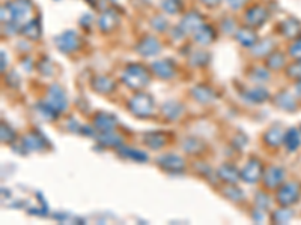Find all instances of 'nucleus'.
I'll use <instances>...</instances> for the list:
<instances>
[{
	"label": "nucleus",
	"mask_w": 301,
	"mask_h": 225,
	"mask_svg": "<svg viewBox=\"0 0 301 225\" xmlns=\"http://www.w3.org/2000/svg\"><path fill=\"white\" fill-rule=\"evenodd\" d=\"M32 3L29 0H12L2 8V21L8 26L18 27L30 14Z\"/></svg>",
	"instance_id": "f257e3e1"
},
{
	"label": "nucleus",
	"mask_w": 301,
	"mask_h": 225,
	"mask_svg": "<svg viewBox=\"0 0 301 225\" xmlns=\"http://www.w3.org/2000/svg\"><path fill=\"white\" fill-rule=\"evenodd\" d=\"M150 72L139 63L128 65L122 72V83L130 87L131 90H142L149 85Z\"/></svg>",
	"instance_id": "f03ea898"
},
{
	"label": "nucleus",
	"mask_w": 301,
	"mask_h": 225,
	"mask_svg": "<svg viewBox=\"0 0 301 225\" xmlns=\"http://www.w3.org/2000/svg\"><path fill=\"white\" fill-rule=\"evenodd\" d=\"M154 98L150 96L149 93L145 92H137L130 101H128V110L133 112L136 117L145 119L149 117L150 114L154 112Z\"/></svg>",
	"instance_id": "7ed1b4c3"
},
{
	"label": "nucleus",
	"mask_w": 301,
	"mask_h": 225,
	"mask_svg": "<svg viewBox=\"0 0 301 225\" xmlns=\"http://www.w3.org/2000/svg\"><path fill=\"white\" fill-rule=\"evenodd\" d=\"M301 195V189L300 186L294 182H289V183H285V185H280L279 186V191H277V203L283 207H288L294 203L298 201V198Z\"/></svg>",
	"instance_id": "20e7f679"
},
{
	"label": "nucleus",
	"mask_w": 301,
	"mask_h": 225,
	"mask_svg": "<svg viewBox=\"0 0 301 225\" xmlns=\"http://www.w3.org/2000/svg\"><path fill=\"white\" fill-rule=\"evenodd\" d=\"M55 44L62 53H74L80 47V38L74 30H66L55 38Z\"/></svg>",
	"instance_id": "39448f33"
},
{
	"label": "nucleus",
	"mask_w": 301,
	"mask_h": 225,
	"mask_svg": "<svg viewBox=\"0 0 301 225\" xmlns=\"http://www.w3.org/2000/svg\"><path fill=\"white\" fill-rule=\"evenodd\" d=\"M47 104L53 107L58 112H62L68 107V98L65 90L59 85H52L47 90Z\"/></svg>",
	"instance_id": "423d86ee"
},
{
	"label": "nucleus",
	"mask_w": 301,
	"mask_h": 225,
	"mask_svg": "<svg viewBox=\"0 0 301 225\" xmlns=\"http://www.w3.org/2000/svg\"><path fill=\"white\" fill-rule=\"evenodd\" d=\"M241 179L247 183H256L264 176V167L262 162L256 158H250L244 168L240 171Z\"/></svg>",
	"instance_id": "0eeeda50"
},
{
	"label": "nucleus",
	"mask_w": 301,
	"mask_h": 225,
	"mask_svg": "<svg viewBox=\"0 0 301 225\" xmlns=\"http://www.w3.org/2000/svg\"><path fill=\"white\" fill-rule=\"evenodd\" d=\"M157 162H158L160 168H163L167 173H172V174L182 173L185 170V161L181 156L173 155V153H167V155L160 156Z\"/></svg>",
	"instance_id": "6e6552de"
},
{
	"label": "nucleus",
	"mask_w": 301,
	"mask_h": 225,
	"mask_svg": "<svg viewBox=\"0 0 301 225\" xmlns=\"http://www.w3.org/2000/svg\"><path fill=\"white\" fill-rule=\"evenodd\" d=\"M136 51L142 57H152L157 56L161 51V45L160 41L155 36H145L143 39H140V42L136 47Z\"/></svg>",
	"instance_id": "1a4fd4ad"
},
{
	"label": "nucleus",
	"mask_w": 301,
	"mask_h": 225,
	"mask_svg": "<svg viewBox=\"0 0 301 225\" xmlns=\"http://www.w3.org/2000/svg\"><path fill=\"white\" fill-rule=\"evenodd\" d=\"M150 71L163 80H169L175 75V63L169 59H161L152 63Z\"/></svg>",
	"instance_id": "9d476101"
},
{
	"label": "nucleus",
	"mask_w": 301,
	"mask_h": 225,
	"mask_svg": "<svg viewBox=\"0 0 301 225\" xmlns=\"http://www.w3.org/2000/svg\"><path fill=\"white\" fill-rule=\"evenodd\" d=\"M118 125V119L113 114L109 112H98L93 117V126L95 129H98L99 132H110L115 131Z\"/></svg>",
	"instance_id": "9b49d317"
},
{
	"label": "nucleus",
	"mask_w": 301,
	"mask_h": 225,
	"mask_svg": "<svg viewBox=\"0 0 301 225\" xmlns=\"http://www.w3.org/2000/svg\"><path fill=\"white\" fill-rule=\"evenodd\" d=\"M119 24V15L115 9H106L98 18V27L101 32L109 33Z\"/></svg>",
	"instance_id": "f8f14e48"
},
{
	"label": "nucleus",
	"mask_w": 301,
	"mask_h": 225,
	"mask_svg": "<svg viewBox=\"0 0 301 225\" xmlns=\"http://www.w3.org/2000/svg\"><path fill=\"white\" fill-rule=\"evenodd\" d=\"M268 12L262 6H253L245 12V23L250 27H261L267 21Z\"/></svg>",
	"instance_id": "ddd939ff"
},
{
	"label": "nucleus",
	"mask_w": 301,
	"mask_h": 225,
	"mask_svg": "<svg viewBox=\"0 0 301 225\" xmlns=\"http://www.w3.org/2000/svg\"><path fill=\"white\" fill-rule=\"evenodd\" d=\"M202 24H205L204 20H202V15L197 14V12H194V11H191V12H188V14L181 20L180 29L184 35H185V33H194Z\"/></svg>",
	"instance_id": "4468645a"
},
{
	"label": "nucleus",
	"mask_w": 301,
	"mask_h": 225,
	"mask_svg": "<svg viewBox=\"0 0 301 225\" xmlns=\"http://www.w3.org/2000/svg\"><path fill=\"white\" fill-rule=\"evenodd\" d=\"M264 186L267 189H275L285 180V171L279 167H270L264 173Z\"/></svg>",
	"instance_id": "2eb2a0df"
},
{
	"label": "nucleus",
	"mask_w": 301,
	"mask_h": 225,
	"mask_svg": "<svg viewBox=\"0 0 301 225\" xmlns=\"http://www.w3.org/2000/svg\"><path fill=\"white\" fill-rule=\"evenodd\" d=\"M90 87H92L96 93L109 95V93H112V92L116 89V83H115L113 80H110L109 77H106V75H96V77L92 78Z\"/></svg>",
	"instance_id": "dca6fc26"
},
{
	"label": "nucleus",
	"mask_w": 301,
	"mask_h": 225,
	"mask_svg": "<svg viewBox=\"0 0 301 225\" xmlns=\"http://www.w3.org/2000/svg\"><path fill=\"white\" fill-rule=\"evenodd\" d=\"M193 38H194V42L199 44V45H204V47L210 45L211 42L215 39V30L208 24H202L193 33Z\"/></svg>",
	"instance_id": "f3484780"
},
{
	"label": "nucleus",
	"mask_w": 301,
	"mask_h": 225,
	"mask_svg": "<svg viewBox=\"0 0 301 225\" xmlns=\"http://www.w3.org/2000/svg\"><path fill=\"white\" fill-rule=\"evenodd\" d=\"M191 95L200 104H211L215 99V92L211 89L210 86L205 85H199L196 86L194 89H191Z\"/></svg>",
	"instance_id": "a211bd4d"
},
{
	"label": "nucleus",
	"mask_w": 301,
	"mask_h": 225,
	"mask_svg": "<svg viewBox=\"0 0 301 225\" xmlns=\"http://www.w3.org/2000/svg\"><path fill=\"white\" fill-rule=\"evenodd\" d=\"M235 38H237V41L240 42L242 47H248V48H252L258 42V35L253 32L252 27L238 29L235 32Z\"/></svg>",
	"instance_id": "6ab92c4d"
},
{
	"label": "nucleus",
	"mask_w": 301,
	"mask_h": 225,
	"mask_svg": "<svg viewBox=\"0 0 301 225\" xmlns=\"http://www.w3.org/2000/svg\"><path fill=\"white\" fill-rule=\"evenodd\" d=\"M274 102L279 108L285 110V111H294L297 108V102H295V98L288 93V92H280L275 98H274Z\"/></svg>",
	"instance_id": "aec40b11"
},
{
	"label": "nucleus",
	"mask_w": 301,
	"mask_h": 225,
	"mask_svg": "<svg viewBox=\"0 0 301 225\" xmlns=\"http://www.w3.org/2000/svg\"><path fill=\"white\" fill-rule=\"evenodd\" d=\"M217 174H218V177H220L223 182H226V183H237L241 179L238 170L235 168L234 165H231V164L221 165V167L218 168V171H217Z\"/></svg>",
	"instance_id": "412c9836"
},
{
	"label": "nucleus",
	"mask_w": 301,
	"mask_h": 225,
	"mask_svg": "<svg viewBox=\"0 0 301 225\" xmlns=\"http://www.w3.org/2000/svg\"><path fill=\"white\" fill-rule=\"evenodd\" d=\"M21 141H23L24 149L30 152V150H41V149H44L45 138H44L41 134H38L36 131H33V132L28 134Z\"/></svg>",
	"instance_id": "4be33fe9"
},
{
	"label": "nucleus",
	"mask_w": 301,
	"mask_h": 225,
	"mask_svg": "<svg viewBox=\"0 0 301 225\" xmlns=\"http://www.w3.org/2000/svg\"><path fill=\"white\" fill-rule=\"evenodd\" d=\"M272 48H274V41L270 39V38H265V39L258 41V42L252 47V54L255 57L270 56Z\"/></svg>",
	"instance_id": "5701e85b"
},
{
	"label": "nucleus",
	"mask_w": 301,
	"mask_h": 225,
	"mask_svg": "<svg viewBox=\"0 0 301 225\" xmlns=\"http://www.w3.org/2000/svg\"><path fill=\"white\" fill-rule=\"evenodd\" d=\"M182 111H184V107L181 105L180 102H166L163 107H161V114L167 119V120H178L181 116H182Z\"/></svg>",
	"instance_id": "b1692460"
},
{
	"label": "nucleus",
	"mask_w": 301,
	"mask_h": 225,
	"mask_svg": "<svg viewBox=\"0 0 301 225\" xmlns=\"http://www.w3.org/2000/svg\"><path fill=\"white\" fill-rule=\"evenodd\" d=\"M283 138H285V132H283L280 128H277V126L270 128V129L264 134V141H265V144L270 146V147H279V146L283 143Z\"/></svg>",
	"instance_id": "393cba45"
},
{
	"label": "nucleus",
	"mask_w": 301,
	"mask_h": 225,
	"mask_svg": "<svg viewBox=\"0 0 301 225\" xmlns=\"http://www.w3.org/2000/svg\"><path fill=\"white\" fill-rule=\"evenodd\" d=\"M270 98V93L264 89V87H255L252 90H247L245 93V99L252 104H261L265 102Z\"/></svg>",
	"instance_id": "a878e982"
},
{
	"label": "nucleus",
	"mask_w": 301,
	"mask_h": 225,
	"mask_svg": "<svg viewBox=\"0 0 301 225\" xmlns=\"http://www.w3.org/2000/svg\"><path fill=\"white\" fill-rule=\"evenodd\" d=\"M182 149L190 155H199L207 149V144L199 138H185L182 143Z\"/></svg>",
	"instance_id": "bb28decb"
},
{
	"label": "nucleus",
	"mask_w": 301,
	"mask_h": 225,
	"mask_svg": "<svg viewBox=\"0 0 301 225\" xmlns=\"http://www.w3.org/2000/svg\"><path fill=\"white\" fill-rule=\"evenodd\" d=\"M283 144L286 146V149H288L289 152L297 150L301 144L300 132H298L297 129H294V128L289 129V131H286V132H285V138H283Z\"/></svg>",
	"instance_id": "cd10ccee"
},
{
	"label": "nucleus",
	"mask_w": 301,
	"mask_h": 225,
	"mask_svg": "<svg viewBox=\"0 0 301 225\" xmlns=\"http://www.w3.org/2000/svg\"><path fill=\"white\" fill-rule=\"evenodd\" d=\"M119 150L120 156L123 158H128V159H133V161H137V162H146L148 161V156L145 152H140V150H136L133 147H118Z\"/></svg>",
	"instance_id": "c85d7f7f"
},
{
	"label": "nucleus",
	"mask_w": 301,
	"mask_h": 225,
	"mask_svg": "<svg viewBox=\"0 0 301 225\" xmlns=\"http://www.w3.org/2000/svg\"><path fill=\"white\" fill-rule=\"evenodd\" d=\"M21 33H23L26 38H29V39H38V38L41 36V24H39V20L33 18V20L28 21V23L23 26V29H21Z\"/></svg>",
	"instance_id": "c756f323"
},
{
	"label": "nucleus",
	"mask_w": 301,
	"mask_h": 225,
	"mask_svg": "<svg viewBox=\"0 0 301 225\" xmlns=\"http://www.w3.org/2000/svg\"><path fill=\"white\" fill-rule=\"evenodd\" d=\"M145 144L149 147V149H154V150H158V149H161L164 144H166V137H164V134H161V132H150V134H146L145 135Z\"/></svg>",
	"instance_id": "7c9ffc66"
},
{
	"label": "nucleus",
	"mask_w": 301,
	"mask_h": 225,
	"mask_svg": "<svg viewBox=\"0 0 301 225\" xmlns=\"http://www.w3.org/2000/svg\"><path fill=\"white\" fill-rule=\"evenodd\" d=\"M98 141L103 144V146H106V147H119L120 144H122V137L118 135V134H115L113 131H110V132H101V135L98 137Z\"/></svg>",
	"instance_id": "2f4dec72"
},
{
	"label": "nucleus",
	"mask_w": 301,
	"mask_h": 225,
	"mask_svg": "<svg viewBox=\"0 0 301 225\" xmlns=\"http://www.w3.org/2000/svg\"><path fill=\"white\" fill-rule=\"evenodd\" d=\"M300 32L301 24L294 18H289L282 23V33H285V36H288V38H295L300 35Z\"/></svg>",
	"instance_id": "473e14b6"
},
{
	"label": "nucleus",
	"mask_w": 301,
	"mask_h": 225,
	"mask_svg": "<svg viewBox=\"0 0 301 225\" xmlns=\"http://www.w3.org/2000/svg\"><path fill=\"white\" fill-rule=\"evenodd\" d=\"M248 78L258 85H262V83H267L270 80V72L268 69H264V68H259V66H255L250 72H248Z\"/></svg>",
	"instance_id": "72a5a7b5"
},
{
	"label": "nucleus",
	"mask_w": 301,
	"mask_h": 225,
	"mask_svg": "<svg viewBox=\"0 0 301 225\" xmlns=\"http://www.w3.org/2000/svg\"><path fill=\"white\" fill-rule=\"evenodd\" d=\"M267 66L268 69H274L279 71L285 66V56L282 53H271L267 60Z\"/></svg>",
	"instance_id": "f704fd0d"
},
{
	"label": "nucleus",
	"mask_w": 301,
	"mask_h": 225,
	"mask_svg": "<svg viewBox=\"0 0 301 225\" xmlns=\"http://www.w3.org/2000/svg\"><path fill=\"white\" fill-rule=\"evenodd\" d=\"M294 213L288 209H282V210H275L272 215V221L275 224H288L292 219Z\"/></svg>",
	"instance_id": "c9c22d12"
},
{
	"label": "nucleus",
	"mask_w": 301,
	"mask_h": 225,
	"mask_svg": "<svg viewBox=\"0 0 301 225\" xmlns=\"http://www.w3.org/2000/svg\"><path fill=\"white\" fill-rule=\"evenodd\" d=\"M161 6L167 14H178L182 8V0H161Z\"/></svg>",
	"instance_id": "e433bc0d"
},
{
	"label": "nucleus",
	"mask_w": 301,
	"mask_h": 225,
	"mask_svg": "<svg viewBox=\"0 0 301 225\" xmlns=\"http://www.w3.org/2000/svg\"><path fill=\"white\" fill-rule=\"evenodd\" d=\"M223 195L229 198L231 201H242L244 200V192L241 191L238 186H229L223 191Z\"/></svg>",
	"instance_id": "4c0bfd02"
},
{
	"label": "nucleus",
	"mask_w": 301,
	"mask_h": 225,
	"mask_svg": "<svg viewBox=\"0 0 301 225\" xmlns=\"http://www.w3.org/2000/svg\"><path fill=\"white\" fill-rule=\"evenodd\" d=\"M208 60H210V54L204 53V51H197V53H194L193 56L190 57V62L194 66H204V65L208 63Z\"/></svg>",
	"instance_id": "58836bf2"
},
{
	"label": "nucleus",
	"mask_w": 301,
	"mask_h": 225,
	"mask_svg": "<svg viewBox=\"0 0 301 225\" xmlns=\"http://www.w3.org/2000/svg\"><path fill=\"white\" fill-rule=\"evenodd\" d=\"M17 138V135H15V131L14 129H11L8 125H2V141L3 143H12V141Z\"/></svg>",
	"instance_id": "ea45409f"
},
{
	"label": "nucleus",
	"mask_w": 301,
	"mask_h": 225,
	"mask_svg": "<svg viewBox=\"0 0 301 225\" xmlns=\"http://www.w3.org/2000/svg\"><path fill=\"white\" fill-rule=\"evenodd\" d=\"M288 75H289L291 78L301 80V59H298V62L294 63V65L288 69Z\"/></svg>",
	"instance_id": "a19ab883"
},
{
	"label": "nucleus",
	"mask_w": 301,
	"mask_h": 225,
	"mask_svg": "<svg viewBox=\"0 0 301 225\" xmlns=\"http://www.w3.org/2000/svg\"><path fill=\"white\" fill-rule=\"evenodd\" d=\"M152 26H154V29H157V30H166L169 24H167V20H166V18L157 15V17L152 20Z\"/></svg>",
	"instance_id": "79ce46f5"
},
{
	"label": "nucleus",
	"mask_w": 301,
	"mask_h": 225,
	"mask_svg": "<svg viewBox=\"0 0 301 225\" xmlns=\"http://www.w3.org/2000/svg\"><path fill=\"white\" fill-rule=\"evenodd\" d=\"M289 54L295 59H301V38H298L289 48Z\"/></svg>",
	"instance_id": "37998d69"
},
{
	"label": "nucleus",
	"mask_w": 301,
	"mask_h": 225,
	"mask_svg": "<svg viewBox=\"0 0 301 225\" xmlns=\"http://www.w3.org/2000/svg\"><path fill=\"white\" fill-rule=\"evenodd\" d=\"M256 198H258V206H259L261 210L265 209V207L270 204V197H268L267 194H264V192H259V194L256 195Z\"/></svg>",
	"instance_id": "c03bdc74"
},
{
	"label": "nucleus",
	"mask_w": 301,
	"mask_h": 225,
	"mask_svg": "<svg viewBox=\"0 0 301 225\" xmlns=\"http://www.w3.org/2000/svg\"><path fill=\"white\" fill-rule=\"evenodd\" d=\"M221 27H223V30H224L226 33H235V24H234V21H232L231 18L224 20L223 24H221Z\"/></svg>",
	"instance_id": "a18cd8bd"
},
{
	"label": "nucleus",
	"mask_w": 301,
	"mask_h": 225,
	"mask_svg": "<svg viewBox=\"0 0 301 225\" xmlns=\"http://www.w3.org/2000/svg\"><path fill=\"white\" fill-rule=\"evenodd\" d=\"M245 2H247V0H228L229 6H231L232 9H240V8H242V6L245 5Z\"/></svg>",
	"instance_id": "49530a36"
},
{
	"label": "nucleus",
	"mask_w": 301,
	"mask_h": 225,
	"mask_svg": "<svg viewBox=\"0 0 301 225\" xmlns=\"http://www.w3.org/2000/svg\"><path fill=\"white\" fill-rule=\"evenodd\" d=\"M200 3H204L205 6H208V8H215V6H218L220 3H221V0H199Z\"/></svg>",
	"instance_id": "de8ad7c7"
},
{
	"label": "nucleus",
	"mask_w": 301,
	"mask_h": 225,
	"mask_svg": "<svg viewBox=\"0 0 301 225\" xmlns=\"http://www.w3.org/2000/svg\"><path fill=\"white\" fill-rule=\"evenodd\" d=\"M297 95L301 96V80H298V83H297Z\"/></svg>",
	"instance_id": "09e8293b"
},
{
	"label": "nucleus",
	"mask_w": 301,
	"mask_h": 225,
	"mask_svg": "<svg viewBox=\"0 0 301 225\" xmlns=\"http://www.w3.org/2000/svg\"><path fill=\"white\" fill-rule=\"evenodd\" d=\"M2 69L5 71V53H2Z\"/></svg>",
	"instance_id": "8fccbe9b"
}]
</instances>
